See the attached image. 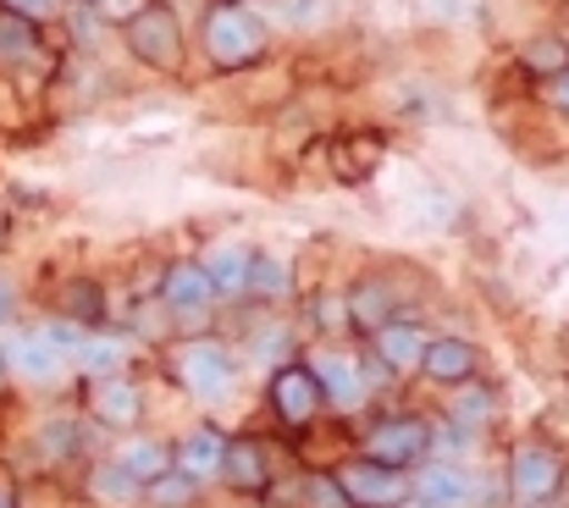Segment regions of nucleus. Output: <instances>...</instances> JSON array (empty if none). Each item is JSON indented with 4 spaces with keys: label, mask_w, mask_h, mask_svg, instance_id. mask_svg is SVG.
Here are the masks:
<instances>
[{
    "label": "nucleus",
    "mask_w": 569,
    "mask_h": 508,
    "mask_svg": "<svg viewBox=\"0 0 569 508\" xmlns=\"http://www.w3.org/2000/svg\"><path fill=\"white\" fill-rule=\"evenodd\" d=\"M266 50H271V33H266L260 11H249L243 0H216L204 11V56L221 72H243V67L266 61Z\"/></svg>",
    "instance_id": "f257e3e1"
},
{
    "label": "nucleus",
    "mask_w": 569,
    "mask_h": 508,
    "mask_svg": "<svg viewBox=\"0 0 569 508\" xmlns=\"http://www.w3.org/2000/svg\"><path fill=\"white\" fill-rule=\"evenodd\" d=\"M172 376L193 404H221L238 387V353L221 338H183L172 348Z\"/></svg>",
    "instance_id": "f03ea898"
},
{
    "label": "nucleus",
    "mask_w": 569,
    "mask_h": 508,
    "mask_svg": "<svg viewBox=\"0 0 569 508\" xmlns=\"http://www.w3.org/2000/svg\"><path fill=\"white\" fill-rule=\"evenodd\" d=\"M122 44L133 61L156 67V72H178L183 67V22L167 0H150L139 17L122 22Z\"/></svg>",
    "instance_id": "7ed1b4c3"
},
{
    "label": "nucleus",
    "mask_w": 569,
    "mask_h": 508,
    "mask_svg": "<svg viewBox=\"0 0 569 508\" xmlns=\"http://www.w3.org/2000/svg\"><path fill=\"white\" fill-rule=\"evenodd\" d=\"M366 459H377L387 470H415V465H426L431 459V420L426 415H415V409H398V415H381L377 426L366 431V448H360Z\"/></svg>",
    "instance_id": "20e7f679"
},
{
    "label": "nucleus",
    "mask_w": 569,
    "mask_h": 508,
    "mask_svg": "<svg viewBox=\"0 0 569 508\" xmlns=\"http://www.w3.org/2000/svg\"><path fill=\"white\" fill-rule=\"evenodd\" d=\"M266 404H271V420H277L282 431H310V426L321 420V409H327L321 381H316V370H310L305 359H288V365L271 370Z\"/></svg>",
    "instance_id": "39448f33"
},
{
    "label": "nucleus",
    "mask_w": 569,
    "mask_h": 508,
    "mask_svg": "<svg viewBox=\"0 0 569 508\" xmlns=\"http://www.w3.org/2000/svg\"><path fill=\"white\" fill-rule=\"evenodd\" d=\"M305 365L316 370L321 398H327V409H332V415H360V409L371 404V392H377V387H371V376H366V359H360V353L316 348Z\"/></svg>",
    "instance_id": "423d86ee"
},
{
    "label": "nucleus",
    "mask_w": 569,
    "mask_h": 508,
    "mask_svg": "<svg viewBox=\"0 0 569 508\" xmlns=\"http://www.w3.org/2000/svg\"><path fill=\"white\" fill-rule=\"evenodd\" d=\"M565 487V454L553 442H520L509 459V492L520 508H542Z\"/></svg>",
    "instance_id": "0eeeda50"
},
{
    "label": "nucleus",
    "mask_w": 569,
    "mask_h": 508,
    "mask_svg": "<svg viewBox=\"0 0 569 508\" xmlns=\"http://www.w3.org/2000/svg\"><path fill=\"white\" fill-rule=\"evenodd\" d=\"M338 481H343V492H349V504L355 508H398L409 498V476L403 470H387L377 459H349V465H338L332 470Z\"/></svg>",
    "instance_id": "6e6552de"
},
{
    "label": "nucleus",
    "mask_w": 569,
    "mask_h": 508,
    "mask_svg": "<svg viewBox=\"0 0 569 508\" xmlns=\"http://www.w3.org/2000/svg\"><path fill=\"white\" fill-rule=\"evenodd\" d=\"M161 305L178 316V321H210V310L221 305L216 299V282H210V271L199 266V260H172L167 266V277H161Z\"/></svg>",
    "instance_id": "1a4fd4ad"
},
{
    "label": "nucleus",
    "mask_w": 569,
    "mask_h": 508,
    "mask_svg": "<svg viewBox=\"0 0 569 508\" xmlns=\"http://www.w3.org/2000/svg\"><path fill=\"white\" fill-rule=\"evenodd\" d=\"M409 504L420 508H465L476 504V476L453 459H426L409 476Z\"/></svg>",
    "instance_id": "9d476101"
},
{
    "label": "nucleus",
    "mask_w": 569,
    "mask_h": 508,
    "mask_svg": "<svg viewBox=\"0 0 569 508\" xmlns=\"http://www.w3.org/2000/svg\"><path fill=\"white\" fill-rule=\"evenodd\" d=\"M221 481H227L238 498H266V492H271V454H266V442H260V437H227Z\"/></svg>",
    "instance_id": "9b49d317"
},
{
    "label": "nucleus",
    "mask_w": 569,
    "mask_h": 508,
    "mask_svg": "<svg viewBox=\"0 0 569 508\" xmlns=\"http://www.w3.org/2000/svg\"><path fill=\"white\" fill-rule=\"evenodd\" d=\"M89 415H94L106 431H133L139 415H144V392L128 381V370H122V376H94V381H89Z\"/></svg>",
    "instance_id": "f8f14e48"
},
{
    "label": "nucleus",
    "mask_w": 569,
    "mask_h": 508,
    "mask_svg": "<svg viewBox=\"0 0 569 508\" xmlns=\"http://www.w3.org/2000/svg\"><path fill=\"white\" fill-rule=\"evenodd\" d=\"M426 342L431 338H426V327H420V321L392 316L387 327L371 332V353H377L392 376H415V370H420V359H426Z\"/></svg>",
    "instance_id": "ddd939ff"
},
{
    "label": "nucleus",
    "mask_w": 569,
    "mask_h": 508,
    "mask_svg": "<svg viewBox=\"0 0 569 508\" xmlns=\"http://www.w3.org/2000/svg\"><path fill=\"white\" fill-rule=\"evenodd\" d=\"M221 454H227V437L216 426H193L172 442V470L199 481V487H210V481H221Z\"/></svg>",
    "instance_id": "4468645a"
},
{
    "label": "nucleus",
    "mask_w": 569,
    "mask_h": 508,
    "mask_svg": "<svg viewBox=\"0 0 569 508\" xmlns=\"http://www.w3.org/2000/svg\"><path fill=\"white\" fill-rule=\"evenodd\" d=\"M476 370H481L476 342H465V338H431L426 342V359H420V376H426V381L465 387V381H476Z\"/></svg>",
    "instance_id": "2eb2a0df"
},
{
    "label": "nucleus",
    "mask_w": 569,
    "mask_h": 508,
    "mask_svg": "<svg viewBox=\"0 0 569 508\" xmlns=\"http://www.w3.org/2000/svg\"><path fill=\"white\" fill-rule=\"evenodd\" d=\"M6 370L22 376V381H33V387H50L61 376V353L50 348L44 332H22V338H11V348H6Z\"/></svg>",
    "instance_id": "dca6fc26"
},
{
    "label": "nucleus",
    "mask_w": 569,
    "mask_h": 508,
    "mask_svg": "<svg viewBox=\"0 0 569 508\" xmlns=\"http://www.w3.org/2000/svg\"><path fill=\"white\" fill-rule=\"evenodd\" d=\"M343 299H349V327H355V332H366V338H371L377 327H387V321L398 316V293H392L387 282H377V277L355 282V288H349Z\"/></svg>",
    "instance_id": "f3484780"
},
{
    "label": "nucleus",
    "mask_w": 569,
    "mask_h": 508,
    "mask_svg": "<svg viewBox=\"0 0 569 508\" xmlns=\"http://www.w3.org/2000/svg\"><path fill=\"white\" fill-rule=\"evenodd\" d=\"M199 266L210 271L216 299H249V266H254V249H243V243H221V249H210Z\"/></svg>",
    "instance_id": "a211bd4d"
},
{
    "label": "nucleus",
    "mask_w": 569,
    "mask_h": 508,
    "mask_svg": "<svg viewBox=\"0 0 569 508\" xmlns=\"http://www.w3.org/2000/svg\"><path fill=\"white\" fill-rule=\"evenodd\" d=\"M44 56V39H39V22L17 17L0 6V67H28Z\"/></svg>",
    "instance_id": "6ab92c4d"
},
{
    "label": "nucleus",
    "mask_w": 569,
    "mask_h": 508,
    "mask_svg": "<svg viewBox=\"0 0 569 508\" xmlns=\"http://www.w3.org/2000/svg\"><path fill=\"white\" fill-rule=\"evenodd\" d=\"M89 498L94 504H111V508H128V504H144V487L117 459H94L89 465Z\"/></svg>",
    "instance_id": "aec40b11"
},
{
    "label": "nucleus",
    "mask_w": 569,
    "mask_h": 508,
    "mask_svg": "<svg viewBox=\"0 0 569 508\" xmlns=\"http://www.w3.org/2000/svg\"><path fill=\"white\" fill-rule=\"evenodd\" d=\"M78 365H83V376L94 381V376H122L128 370V338H111V332H83L78 342V353H72Z\"/></svg>",
    "instance_id": "412c9836"
},
{
    "label": "nucleus",
    "mask_w": 569,
    "mask_h": 508,
    "mask_svg": "<svg viewBox=\"0 0 569 508\" xmlns=\"http://www.w3.org/2000/svg\"><path fill=\"white\" fill-rule=\"evenodd\" d=\"M117 465H122L139 487H150L156 476L172 470V442H161V437H133V442L117 454Z\"/></svg>",
    "instance_id": "4be33fe9"
},
{
    "label": "nucleus",
    "mask_w": 569,
    "mask_h": 508,
    "mask_svg": "<svg viewBox=\"0 0 569 508\" xmlns=\"http://www.w3.org/2000/svg\"><path fill=\"white\" fill-rule=\"evenodd\" d=\"M381 161V139L371 133H349V139H338L332 145V171H338V182H366Z\"/></svg>",
    "instance_id": "5701e85b"
},
{
    "label": "nucleus",
    "mask_w": 569,
    "mask_h": 508,
    "mask_svg": "<svg viewBox=\"0 0 569 508\" xmlns=\"http://www.w3.org/2000/svg\"><path fill=\"white\" fill-rule=\"evenodd\" d=\"M61 321L94 332V327L106 321V293H100V282H83V277L67 282V288H61Z\"/></svg>",
    "instance_id": "b1692460"
},
{
    "label": "nucleus",
    "mask_w": 569,
    "mask_h": 508,
    "mask_svg": "<svg viewBox=\"0 0 569 508\" xmlns=\"http://www.w3.org/2000/svg\"><path fill=\"white\" fill-rule=\"evenodd\" d=\"M288 293H293V266L277 260V255H254V266H249V299L282 305Z\"/></svg>",
    "instance_id": "393cba45"
},
{
    "label": "nucleus",
    "mask_w": 569,
    "mask_h": 508,
    "mask_svg": "<svg viewBox=\"0 0 569 508\" xmlns=\"http://www.w3.org/2000/svg\"><path fill=\"white\" fill-rule=\"evenodd\" d=\"M293 504L299 508H355L349 504V492H343V481H338L332 470H310V476H299Z\"/></svg>",
    "instance_id": "a878e982"
},
{
    "label": "nucleus",
    "mask_w": 569,
    "mask_h": 508,
    "mask_svg": "<svg viewBox=\"0 0 569 508\" xmlns=\"http://www.w3.org/2000/svg\"><path fill=\"white\" fill-rule=\"evenodd\" d=\"M487 420H492V392H487V387H476V381H465V387H459V398H453V420H448V426H453V431H465V437H476Z\"/></svg>",
    "instance_id": "bb28decb"
},
{
    "label": "nucleus",
    "mask_w": 569,
    "mask_h": 508,
    "mask_svg": "<svg viewBox=\"0 0 569 508\" xmlns=\"http://www.w3.org/2000/svg\"><path fill=\"white\" fill-rule=\"evenodd\" d=\"M199 481H189V476H178V470H167V476H156L150 487H144V504L150 508H193L199 504Z\"/></svg>",
    "instance_id": "cd10ccee"
},
{
    "label": "nucleus",
    "mask_w": 569,
    "mask_h": 508,
    "mask_svg": "<svg viewBox=\"0 0 569 508\" xmlns=\"http://www.w3.org/2000/svg\"><path fill=\"white\" fill-rule=\"evenodd\" d=\"M249 353L260 359V365H288L293 359V332H288V321H271V327H260L254 332V342H249Z\"/></svg>",
    "instance_id": "c85d7f7f"
},
{
    "label": "nucleus",
    "mask_w": 569,
    "mask_h": 508,
    "mask_svg": "<svg viewBox=\"0 0 569 508\" xmlns=\"http://www.w3.org/2000/svg\"><path fill=\"white\" fill-rule=\"evenodd\" d=\"M526 67L542 72V78H559L569 67V44L565 39H531V44H526Z\"/></svg>",
    "instance_id": "c756f323"
},
{
    "label": "nucleus",
    "mask_w": 569,
    "mask_h": 508,
    "mask_svg": "<svg viewBox=\"0 0 569 508\" xmlns=\"http://www.w3.org/2000/svg\"><path fill=\"white\" fill-rule=\"evenodd\" d=\"M316 327L321 332H349V299L343 293H321L316 299Z\"/></svg>",
    "instance_id": "7c9ffc66"
},
{
    "label": "nucleus",
    "mask_w": 569,
    "mask_h": 508,
    "mask_svg": "<svg viewBox=\"0 0 569 508\" xmlns=\"http://www.w3.org/2000/svg\"><path fill=\"white\" fill-rule=\"evenodd\" d=\"M144 6H150V0H94V17H100L106 28H111V22L122 28V22H128V17H139Z\"/></svg>",
    "instance_id": "2f4dec72"
},
{
    "label": "nucleus",
    "mask_w": 569,
    "mask_h": 508,
    "mask_svg": "<svg viewBox=\"0 0 569 508\" xmlns=\"http://www.w3.org/2000/svg\"><path fill=\"white\" fill-rule=\"evenodd\" d=\"M6 11H17V17H28V22H44V17H56L61 11V0H0Z\"/></svg>",
    "instance_id": "473e14b6"
},
{
    "label": "nucleus",
    "mask_w": 569,
    "mask_h": 508,
    "mask_svg": "<svg viewBox=\"0 0 569 508\" xmlns=\"http://www.w3.org/2000/svg\"><path fill=\"white\" fill-rule=\"evenodd\" d=\"M11 316H17V282H11V277H0V327H6Z\"/></svg>",
    "instance_id": "72a5a7b5"
},
{
    "label": "nucleus",
    "mask_w": 569,
    "mask_h": 508,
    "mask_svg": "<svg viewBox=\"0 0 569 508\" xmlns=\"http://www.w3.org/2000/svg\"><path fill=\"white\" fill-rule=\"evenodd\" d=\"M553 106H559V111H569V67L553 78Z\"/></svg>",
    "instance_id": "f704fd0d"
},
{
    "label": "nucleus",
    "mask_w": 569,
    "mask_h": 508,
    "mask_svg": "<svg viewBox=\"0 0 569 508\" xmlns=\"http://www.w3.org/2000/svg\"><path fill=\"white\" fill-rule=\"evenodd\" d=\"M6 381H11V370H6V353H0V392H6Z\"/></svg>",
    "instance_id": "c9c22d12"
},
{
    "label": "nucleus",
    "mask_w": 569,
    "mask_h": 508,
    "mask_svg": "<svg viewBox=\"0 0 569 508\" xmlns=\"http://www.w3.org/2000/svg\"><path fill=\"white\" fill-rule=\"evenodd\" d=\"M0 508H17V498H11V492H0Z\"/></svg>",
    "instance_id": "e433bc0d"
},
{
    "label": "nucleus",
    "mask_w": 569,
    "mask_h": 508,
    "mask_svg": "<svg viewBox=\"0 0 569 508\" xmlns=\"http://www.w3.org/2000/svg\"><path fill=\"white\" fill-rule=\"evenodd\" d=\"M78 6H83V0H78Z\"/></svg>",
    "instance_id": "4c0bfd02"
}]
</instances>
